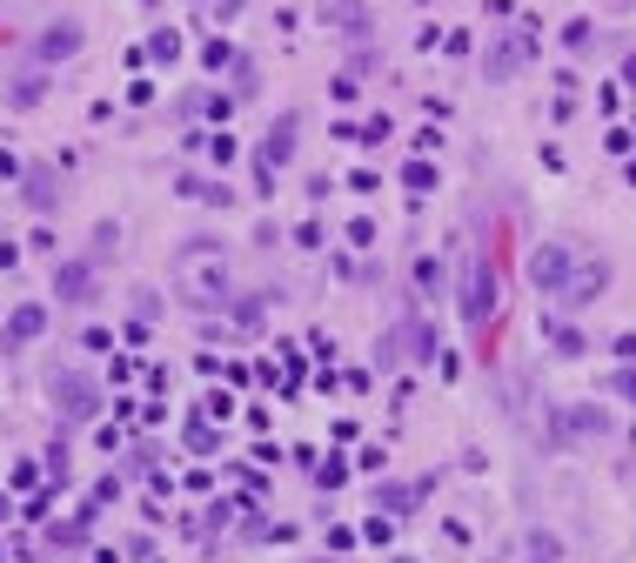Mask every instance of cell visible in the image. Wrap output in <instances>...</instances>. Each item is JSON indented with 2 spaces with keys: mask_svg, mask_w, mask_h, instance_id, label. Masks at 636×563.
<instances>
[{
  "mask_svg": "<svg viewBox=\"0 0 636 563\" xmlns=\"http://www.w3.org/2000/svg\"><path fill=\"white\" fill-rule=\"evenodd\" d=\"M295 128H302V114L288 108V114H275V128L262 135V148H255V175H262V188L275 181V168L295 155Z\"/></svg>",
  "mask_w": 636,
  "mask_h": 563,
  "instance_id": "3",
  "label": "cell"
},
{
  "mask_svg": "<svg viewBox=\"0 0 636 563\" xmlns=\"http://www.w3.org/2000/svg\"><path fill=\"white\" fill-rule=\"evenodd\" d=\"M623 74H630V88H636V54H630V61H623Z\"/></svg>",
  "mask_w": 636,
  "mask_h": 563,
  "instance_id": "16",
  "label": "cell"
},
{
  "mask_svg": "<svg viewBox=\"0 0 636 563\" xmlns=\"http://www.w3.org/2000/svg\"><path fill=\"white\" fill-rule=\"evenodd\" d=\"M563 41H570V54H583V47H590L596 34H590V21H570V34H563Z\"/></svg>",
  "mask_w": 636,
  "mask_h": 563,
  "instance_id": "14",
  "label": "cell"
},
{
  "mask_svg": "<svg viewBox=\"0 0 636 563\" xmlns=\"http://www.w3.org/2000/svg\"><path fill=\"white\" fill-rule=\"evenodd\" d=\"M242 7H248V0H215V14H221V21H235Z\"/></svg>",
  "mask_w": 636,
  "mask_h": 563,
  "instance_id": "15",
  "label": "cell"
},
{
  "mask_svg": "<svg viewBox=\"0 0 636 563\" xmlns=\"http://www.w3.org/2000/svg\"><path fill=\"white\" fill-rule=\"evenodd\" d=\"M496 316V269H469L462 275V322H469V329H483V322Z\"/></svg>",
  "mask_w": 636,
  "mask_h": 563,
  "instance_id": "4",
  "label": "cell"
},
{
  "mask_svg": "<svg viewBox=\"0 0 636 563\" xmlns=\"http://www.w3.org/2000/svg\"><path fill=\"white\" fill-rule=\"evenodd\" d=\"M556 356H583V336H576V329H563V322H556Z\"/></svg>",
  "mask_w": 636,
  "mask_h": 563,
  "instance_id": "13",
  "label": "cell"
},
{
  "mask_svg": "<svg viewBox=\"0 0 636 563\" xmlns=\"http://www.w3.org/2000/svg\"><path fill=\"white\" fill-rule=\"evenodd\" d=\"M329 14H335V21H349V34H362V7H355V0H329Z\"/></svg>",
  "mask_w": 636,
  "mask_h": 563,
  "instance_id": "12",
  "label": "cell"
},
{
  "mask_svg": "<svg viewBox=\"0 0 636 563\" xmlns=\"http://www.w3.org/2000/svg\"><path fill=\"white\" fill-rule=\"evenodd\" d=\"M576 275V248L570 242H543L536 255H529V282L543 295H563V282Z\"/></svg>",
  "mask_w": 636,
  "mask_h": 563,
  "instance_id": "2",
  "label": "cell"
},
{
  "mask_svg": "<svg viewBox=\"0 0 636 563\" xmlns=\"http://www.w3.org/2000/svg\"><path fill=\"white\" fill-rule=\"evenodd\" d=\"M47 396L61 403L67 423H88L94 403H101V389H94V376H81V369H61V376H47Z\"/></svg>",
  "mask_w": 636,
  "mask_h": 563,
  "instance_id": "1",
  "label": "cell"
},
{
  "mask_svg": "<svg viewBox=\"0 0 636 563\" xmlns=\"http://www.w3.org/2000/svg\"><path fill=\"white\" fill-rule=\"evenodd\" d=\"M41 94H47V81H41V74H27V81H14V94H7V101H14V108H34Z\"/></svg>",
  "mask_w": 636,
  "mask_h": 563,
  "instance_id": "11",
  "label": "cell"
},
{
  "mask_svg": "<svg viewBox=\"0 0 636 563\" xmlns=\"http://www.w3.org/2000/svg\"><path fill=\"white\" fill-rule=\"evenodd\" d=\"M603 282H610V262H590V269H576L570 282H563V309H590L596 295H603Z\"/></svg>",
  "mask_w": 636,
  "mask_h": 563,
  "instance_id": "8",
  "label": "cell"
},
{
  "mask_svg": "<svg viewBox=\"0 0 636 563\" xmlns=\"http://www.w3.org/2000/svg\"><path fill=\"white\" fill-rule=\"evenodd\" d=\"M81 41H88L81 21H54L41 41H34V61H67V54H81Z\"/></svg>",
  "mask_w": 636,
  "mask_h": 563,
  "instance_id": "7",
  "label": "cell"
},
{
  "mask_svg": "<svg viewBox=\"0 0 636 563\" xmlns=\"http://www.w3.org/2000/svg\"><path fill=\"white\" fill-rule=\"evenodd\" d=\"M523 54H529V41H523V34H509V41L489 54V81H509V68H516Z\"/></svg>",
  "mask_w": 636,
  "mask_h": 563,
  "instance_id": "10",
  "label": "cell"
},
{
  "mask_svg": "<svg viewBox=\"0 0 636 563\" xmlns=\"http://www.w3.org/2000/svg\"><path fill=\"white\" fill-rule=\"evenodd\" d=\"M54 195H61V188H54V168H47V161H34V168H27V208H54Z\"/></svg>",
  "mask_w": 636,
  "mask_h": 563,
  "instance_id": "9",
  "label": "cell"
},
{
  "mask_svg": "<svg viewBox=\"0 0 636 563\" xmlns=\"http://www.w3.org/2000/svg\"><path fill=\"white\" fill-rule=\"evenodd\" d=\"M54 302H67V309L94 302V255H74V262L54 269Z\"/></svg>",
  "mask_w": 636,
  "mask_h": 563,
  "instance_id": "5",
  "label": "cell"
},
{
  "mask_svg": "<svg viewBox=\"0 0 636 563\" xmlns=\"http://www.w3.org/2000/svg\"><path fill=\"white\" fill-rule=\"evenodd\" d=\"M41 329H47V302H21V309L7 316V329H0V349H27Z\"/></svg>",
  "mask_w": 636,
  "mask_h": 563,
  "instance_id": "6",
  "label": "cell"
}]
</instances>
